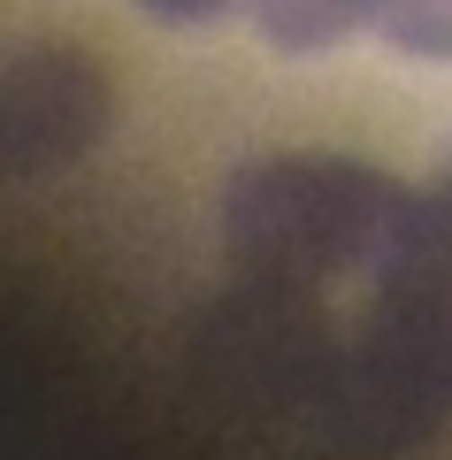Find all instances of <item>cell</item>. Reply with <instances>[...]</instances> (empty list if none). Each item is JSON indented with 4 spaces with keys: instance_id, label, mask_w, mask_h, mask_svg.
<instances>
[{
    "instance_id": "5b68a950",
    "label": "cell",
    "mask_w": 452,
    "mask_h": 460,
    "mask_svg": "<svg viewBox=\"0 0 452 460\" xmlns=\"http://www.w3.org/2000/svg\"><path fill=\"white\" fill-rule=\"evenodd\" d=\"M245 8H253V23L269 31V47L323 54V47H338V39L368 31L384 0H245Z\"/></svg>"
},
{
    "instance_id": "6da1fadb",
    "label": "cell",
    "mask_w": 452,
    "mask_h": 460,
    "mask_svg": "<svg viewBox=\"0 0 452 460\" xmlns=\"http://www.w3.org/2000/svg\"><path fill=\"white\" fill-rule=\"evenodd\" d=\"M406 192L368 162L345 154H269L238 169L223 192V238L238 277L253 284H315L376 277Z\"/></svg>"
},
{
    "instance_id": "8992f818",
    "label": "cell",
    "mask_w": 452,
    "mask_h": 460,
    "mask_svg": "<svg viewBox=\"0 0 452 460\" xmlns=\"http://www.w3.org/2000/svg\"><path fill=\"white\" fill-rule=\"evenodd\" d=\"M376 31L414 62H452V0H384Z\"/></svg>"
},
{
    "instance_id": "52a82bcc",
    "label": "cell",
    "mask_w": 452,
    "mask_h": 460,
    "mask_svg": "<svg viewBox=\"0 0 452 460\" xmlns=\"http://www.w3.org/2000/svg\"><path fill=\"white\" fill-rule=\"evenodd\" d=\"M154 23H215L223 8H238V0H138Z\"/></svg>"
},
{
    "instance_id": "7a4b0ae2",
    "label": "cell",
    "mask_w": 452,
    "mask_h": 460,
    "mask_svg": "<svg viewBox=\"0 0 452 460\" xmlns=\"http://www.w3.org/2000/svg\"><path fill=\"white\" fill-rule=\"evenodd\" d=\"M323 429L353 445H414L452 422V292H376L353 345H338Z\"/></svg>"
},
{
    "instance_id": "277c9868",
    "label": "cell",
    "mask_w": 452,
    "mask_h": 460,
    "mask_svg": "<svg viewBox=\"0 0 452 460\" xmlns=\"http://www.w3.org/2000/svg\"><path fill=\"white\" fill-rule=\"evenodd\" d=\"M368 284L376 292H452V169L421 192H406L399 230H391Z\"/></svg>"
},
{
    "instance_id": "3957f363",
    "label": "cell",
    "mask_w": 452,
    "mask_h": 460,
    "mask_svg": "<svg viewBox=\"0 0 452 460\" xmlns=\"http://www.w3.org/2000/svg\"><path fill=\"white\" fill-rule=\"evenodd\" d=\"M115 115V93L84 54L31 47L0 69V169L8 177H47L69 169Z\"/></svg>"
}]
</instances>
